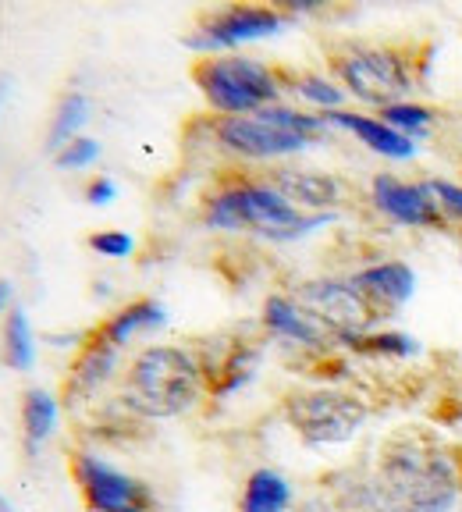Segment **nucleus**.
Returning a JSON list of instances; mask_svg holds the SVG:
<instances>
[{
  "label": "nucleus",
  "instance_id": "412c9836",
  "mask_svg": "<svg viewBox=\"0 0 462 512\" xmlns=\"http://www.w3.org/2000/svg\"><path fill=\"white\" fill-rule=\"evenodd\" d=\"M448 111L441 107H431V104H420V100H406V104H391L384 111H377V118L384 121L388 128H395L399 136H406L409 143L416 139H427L434 132V121H441Z\"/></svg>",
  "mask_w": 462,
  "mask_h": 512
},
{
  "label": "nucleus",
  "instance_id": "2eb2a0df",
  "mask_svg": "<svg viewBox=\"0 0 462 512\" xmlns=\"http://www.w3.org/2000/svg\"><path fill=\"white\" fill-rule=\"evenodd\" d=\"M260 320H263V328H267V335L285 338V342L303 345V349H327L331 342H338V338L327 328H320L317 320L295 303L292 296H267Z\"/></svg>",
  "mask_w": 462,
  "mask_h": 512
},
{
  "label": "nucleus",
  "instance_id": "a211bd4d",
  "mask_svg": "<svg viewBox=\"0 0 462 512\" xmlns=\"http://www.w3.org/2000/svg\"><path fill=\"white\" fill-rule=\"evenodd\" d=\"M292 509V484L271 466H260L246 477L239 512H288Z\"/></svg>",
  "mask_w": 462,
  "mask_h": 512
},
{
  "label": "nucleus",
  "instance_id": "473e14b6",
  "mask_svg": "<svg viewBox=\"0 0 462 512\" xmlns=\"http://www.w3.org/2000/svg\"><path fill=\"white\" fill-rule=\"evenodd\" d=\"M459 168H462V157H459Z\"/></svg>",
  "mask_w": 462,
  "mask_h": 512
},
{
  "label": "nucleus",
  "instance_id": "f3484780",
  "mask_svg": "<svg viewBox=\"0 0 462 512\" xmlns=\"http://www.w3.org/2000/svg\"><path fill=\"white\" fill-rule=\"evenodd\" d=\"M164 320H168L164 306L153 303V299H136V303H128V306H121L118 313H111L104 324H96V335L104 338V342H111L114 349H121V345L132 342L136 335H146V331L160 328Z\"/></svg>",
  "mask_w": 462,
  "mask_h": 512
},
{
  "label": "nucleus",
  "instance_id": "1a4fd4ad",
  "mask_svg": "<svg viewBox=\"0 0 462 512\" xmlns=\"http://www.w3.org/2000/svg\"><path fill=\"white\" fill-rule=\"evenodd\" d=\"M292 299L317 320L320 328H327L338 342H349L356 335L374 331L377 317L370 303L356 292L349 278H310L303 285H295Z\"/></svg>",
  "mask_w": 462,
  "mask_h": 512
},
{
  "label": "nucleus",
  "instance_id": "9d476101",
  "mask_svg": "<svg viewBox=\"0 0 462 512\" xmlns=\"http://www.w3.org/2000/svg\"><path fill=\"white\" fill-rule=\"evenodd\" d=\"M72 480L82 495V505L89 512H153L157 498H153L150 484L139 477L114 470L111 463L96 459L93 452H72Z\"/></svg>",
  "mask_w": 462,
  "mask_h": 512
},
{
  "label": "nucleus",
  "instance_id": "f03ea898",
  "mask_svg": "<svg viewBox=\"0 0 462 512\" xmlns=\"http://www.w3.org/2000/svg\"><path fill=\"white\" fill-rule=\"evenodd\" d=\"M434 61L431 36L409 40H342L327 47V68L338 86L349 89L363 104L384 107L406 104L427 82Z\"/></svg>",
  "mask_w": 462,
  "mask_h": 512
},
{
  "label": "nucleus",
  "instance_id": "c756f323",
  "mask_svg": "<svg viewBox=\"0 0 462 512\" xmlns=\"http://www.w3.org/2000/svg\"><path fill=\"white\" fill-rule=\"evenodd\" d=\"M295 512H338L331 502H320V498H310V502H303Z\"/></svg>",
  "mask_w": 462,
  "mask_h": 512
},
{
  "label": "nucleus",
  "instance_id": "cd10ccee",
  "mask_svg": "<svg viewBox=\"0 0 462 512\" xmlns=\"http://www.w3.org/2000/svg\"><path fill=\"white\" fill-rule=\"evenodd\" d=\"M86 200L96 203V207L111 203L114 200V182H111V178H93V182L86 185Z\"/></svg>",
  "mask_w": 462,
  "mask_h": 512
},
{
  "label": "nucleus",
  "instance_id": "ddd939ff",
  "mask_svg": "<svg viewBox=\"0 0 462 512\" xmlns=\"http://www.w3.org/2000/svg\"><path fill=\"white\" fill-rule=\"evenodd\" d=\"M352 285H356V292L370 303V310L377 313V317H391V313H399L402 306L409 303V296H413L416 288V274L409 264H402V260H381V264H370L363 267V271L352 274Z\"/></svg>",
  "mask_w": 462,
  "mask_h": 512
},
{
  "label": "nucleus",
  "instance_id": "6ab92c4d",
  "mask_svg": "<svg viewBox=\"0 0 462 512\" xmlns=\"http://www.w3.org/2000/svg\"><path fill=\"white\" fill-rule=\"evenodd\" d=\"M256 363H260V349H256V345H246V342H235L217 367L203 370V377H207V392L214 395V399H224V395L239 392L242 384L256 374Z\"/></svg>",
  "mask_w": 462,
  "mask_h": 512
},
{
  "label": "nucleus",
  "instance_id": "4be33fe9",
  "mask_svg": "<svg viewBox=\"0 0 462 512\" xmlns=\"http://www.w3.org/2000/svg\"><path fill=\"white\" fill-rule=\"evenodd\" d=\"M89 121V100L82 93H64L61 104L54 111V121H50L47 132V150H64V146L79 139V128Z\"/></svg>",
  "mask_w": 462,
  "mask_h": 512
},
{
  "label": "nucleus",
  "instance_id": "dca6fc26",
  "mask_svg": "<svg viewBox=\"0 0 462 512\" xmlns=\"http://www.w3.org/2000/svg\"><path fill=\"white\" fill-rule=\"evenodd\" d=\"M320 118H324L327 125L352 132L359 143H367L370 150L381 153V157L406 160L416 153V143H409L406 136H399L395 128H388L381 118H374V114H356V111H342V107H338V111H320Z\"/></svg>",
  "mask_w": 462,
  "mask_h": 512
},
{
  "label": "nucleus",
  "instance_id": "7c9ffc66",
  "mask_svg": "<svg viewBox=\"0 0 462 512\" xmlns=\"http://www.w3.org/2000/svg\"><path fill=\"white\" fill-rule=\"evenodd\" d=\"M0 512H15V509H11V502H8L4 495H0Z\"/></svg>",
  "mask_w": 462,
  "mask_h": 512
},
{
  "label": "nucleus",
  "instance_id": "2f4dec72",
  "mask_svg": "<svg viewBox=\"0 0 462 512\" xmlns=\"http://www.w3.org/2000/svg\"><path fill=\"white\" fill-rule=\"evenodd\" d=\"M4 93H8V79H0V104H4Z\"/></svg>",
  "mask_w": 462,
  "mask_h": 512
},
{
  "label": "nucleus",
  "instance_id": "9b49d317",
  "mask_svg": "<svg viewBox=\"0 0 462 512\" xmlns=\"http://www.w3.org/2000/svg\"><path fill=\"white\" fill-rule=\"evenodd\" d=\"M370 203L388 221L406 228H427V232H448L445 214L438 210L434 196L423 182H406L399 175H377L370 182Z\"/></svg>",
  "mask_w": 462,
  "mask_h": 512
},
{
  "label": "nucleus",
  "instance_id": "c85d7f7f",
  "mask_svg": "<svg viewBox=\"0 0 462 512\" xmlns=\"http://www.w3.org/2000/svg\"><path fill=\"white\" fill-rule=\"evenodd\" d=\"M11 296H15V285L8 278H0V313L11 310Z\"/></svg>",
  "mask_w": 462,
  "mask_h": 512
},
{
  "label": "nucleus",
  "instance_id": "f8f14e48",
  "mask_svg": "<svg viewBox=\"0 0 462 512\" xmlns=\"http://www.w3.org/2000/svg\"><path fill=\"white\" fill-rule=\"evenodd\" d=\"M263 182L271 185L274 192H281L292 207L306 210V214H331L349 200V185L338 175H327V171L313 168H288L278 164L263 175Z\"/></svg>",
  "mask_w": 462,
  "mask_h": 512
},
{
  "label": "nucleus",
  "instance_id": "bb28decb",
  "mask_svg": "<svg viewBox=\"0 0 462 512\" xmlns=\"http://www.w3.org/2000/svg\"><path fill=\"white\" fill-rule=\"evenodd\" d=\"M132 235H125V232H96V235H89V249L93 253H100V256H128L132 253Z\"/></svg>",
  "mask_w": 462,
  "mask_h": 512
},
{
  "label": "nucleus",
  "instance_id": "f257e3e1",
  "mask_svg": "<svg viewBox=\"0 0 462 512\" xmlns=\"http://www.w3.org/2000/svg\"><path fill=\"white\" fill-rule=\"evenodd\" d=\"M462 495V445L431 427L388 434L370 477L359 484L367 512H452Z\"/></svg>",
  "mask_w": 462,
  "mask_h": 512
},
{
  "label": "nucleus",
  "instance_id": "7ed1b4c3",
  "mask_svg": "<svg viewBox=\"0 0 462 512\" xmlns=\"http://www.w3.org/2000/svg\"><path fill=\"white\" fill-rule=\"evenodd\" d=\"M331 214H306L274 192L263 178H224L203 200V224L217 232H249L263 239L288 242L313 232Z\"/></svg>",
  "mask_w": 462,
  "mask_h": 512
},
{
  "label": "nucleus",
  "instance_id": "20e7f679",
  "mask_svg": "<svg viewBox=\"0 0 462 512\" xmlns=\"http://www.w3.org/2000/svg\"><path fill=\"white\" fill-rule=\"evenodd\" d=\"M207 392V377L196 356L178 345H150L132 360L121 402L143 420H171L189 413Z\"/></svg>",
  "mask_w": 462,
  "mask_h": 512
},
{
  "label": "nucleus",
  "instance_id": "6e6552de",
  "mask_svg": "<svg viewBox=\"0 0 462 512\" xmlns=\"http://www.w3.org/2000/svg\"><path fill=\"white\" fill-rule=\"evenodd\" d=\"M292 22V11L278 8V4H221V8H207L196 15L192 29L185 32V47L207 54H221V50L242 47V43L274 36Z\"/></svg>",
  "mask_w": 462,
  "mask_h": 512
},
{
  "label": "nucleus",
  "instance_id": "a878e982",
  "mask_svg": "<svg viewBox=\"0 0 462 512\" xmlns=\"http://www.w3.org/2000/svg\"><path fill=\"white\" fill-rule=\"evenodd\" d=\"M96 157H100V143H96V139H86V136L72 139L64 150L54 153L57 168H86V164H93Z\"/></svg>",
  "mask_w": 462,
  "mask_h": 512
},
{
  "label": "nucleus",
  "instance_id": "4468645a",
  "mask_svg": "<svg viewBox=\"0 0 462 512\" xmlns=\"http://www.w3.org/2000/svg\"><path fill=\"white\" fill-rule=\"evenodd\" d=\"M114 363H118V349L111 342H104L96 331H89L79 356L68 367V377H64V388H61L64 406H82L86 399H93L111 381Z\"/></svg>",
  "mask_w": 462,
  "mask_h": 512
},
{
  "label": "nucleus",
  "instance_id": "aec40b11",
  "mask_svg": "<svg viewBox=\"0 0 462 512\" xmlns=\"http://www.w3.org/2000/svg\"><path fill=\"white\" fill-rule=\"evenodd\" d=\"M57 416H61V409H57L54 395L43 392V388H29V392H25L22 438H25V452H29V456H36V452L43 448V441L57 431Z\"/></svg>",
  "mask_w": 462,
  "mask_h": 512
},
{
  "label": "nucleus",
  "instance_id": "423d86ee",
  "mask_svg": "<svg viewBox=\"0 0 462 512\" xmlns=\"http://www.w3.org/2000/svg\"><path fill=\"white\" fill-rule=\"evenodd\" d=\"M189 75L203 93V100H207V107L221 114V118L256 114L263 107L278 104L281 93V68H271V64L239 54L196 57Z\"/></svg>",
  "mask_w": 462,
  "mask_h": 512
},
{
  "label": "nucleus",
  "instance_id": "0eeeda50",
  "mask_svg": "<svg viewBox=\"0 0 462 512\" xmlns=\"http://www.w3.org/2000/svg\"><path fill=\"white\" fill-rule=\"evenodd\" d=\"M281 416L306 445H342L370 420V406L342 388H295L281 399Z\"/></svg>",
  "mask_w": 462,
  "mask_h": 512
},
{
  "label": "nucleus",
  "instance_id": "5701e85b",
  "mask_svg": "<svg viewBox=\"0 0 462 512\" xmlns=\"http://www.w3.org/2000/svg\"><path fill=\"white\" fill-rule=\"evenodd\" d=\"M4 360L11 370H32L36 363V338H32L29 317L18 306H11L4 320Z\"/></svg>",
  "mask_w": 462,
  "mask_h": 512
},
{
  "label": "nucleus",
  "instance_id": "b1692460",
  "mask_svg": "<svg viewBox=\"0 0 462 512\" xmlns=\"http://www.w3.org/2000/svg\"><path fill=\"white\" fill-rule=\"evenodd\" d=\"M281 86H292L303 100L324 107V111H338V107H342V96H345L335 82L324 79V75H313V72H281Z\"/></svg>",
  "mask_w": 462,
  "mask_h": 512
},
{
  "label": "nucleus",
  "instance_id": "39448f33",
  "mask_svg": "<svg viewBox=\"0 0 462 512\" xmlns=\"http://www.w3.org/2000/svg\"><path fill=\"white\" fill-rule=\"evenodd\" d=\"M207 132L224 153L242 160H278L320 143L327 136V121L320 114L295 111V107L271 104L256 114L239 118H210Z\"/></svg>",
  "mask_w": 462,
  "mask_h": 512
},
{
  "label": "nucleus",
  "instance_id": "393cba45",
  "mask_svg": "<svg viewBox=\"0 0 462 512\" xmlns=\"http://www.w3.org/2000/svg\"><path fill=\"white\" fill-rule=\"evenodd\" d=\"M352 352L359 356H391V360H399V356H413L416 342L409 335H399V331H367V335H356L349 338Z\"/></svg>",
  "mask_w": 462,
  "mask_h": 512
}]
</instances>
